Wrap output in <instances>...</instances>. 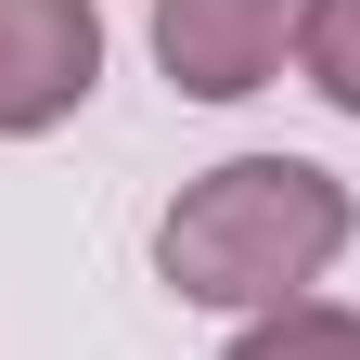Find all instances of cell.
<instances>
[{"mask_svg": "<svg viewBox=\"0 0 360 360\" xmlns=\"http://www.w3.org/2000/svg\"><path fill=\"white\" fill-rule=\"evenodd\" d=\"M360 232V206H347V180L335 167H309V155H232V167H206V180H180V206L155 219V270H167V296L180 309H283L309 296L322 270L347 257Z\"/></svg>", "mask_w": 360, "mask_h": 360, "instance_id": "cell-1", "label": "cell"}, {"mask_svg": "<svg viewBox=\"0 0 360 360\" xmlns=\"http://www.w3.org/2000/svg\"><path fill=\"white\" fill-rule=\"evenodd\" d=\"M232 360H360V309H335V296H283V309H257V322L232 335Z\"/></svg>", "mask_w": 360, "mask_h": 360, "instance_id": "cell-4", "label": "cell"}, {"mask_svg": "<svg viewBox=\"0 0 360 360\" xmlns=\"http://www.w3.org/2000/svg\"><path fill=\"white\" fill-rule=\"evenodd\" d=\"M296 0H155V65L180 103H245L283 77Z\"/></svg>", "mask_w": 360, "mask_h": 360, "instance_id": "cell-3", "label": "cell"}, {"mask_svg": "<svg viewBox=\"0 0 360 360\" xmlns=\"http://www.w3.org/2000/svg\"><path fill=\"white\" fill-rule=\"evenodd\" d=\"M296 77L335 116H360V0H296Z\"/></svg>", "mask_w": 360, "mask_h": 360, "instance_id": "cell-5", "label": "cell"}, {"mask_svg": "<svg viewBox=\"0 0 360 360\" xmlns=\"http://www.w3.org/2000/svg\"><path fill=\"white\" fill-rule=\"evenodd\" d=\"M103 90V0H0V142H39Z\"/></svg>", "mask_w": 360, "mask_h": 360, "instance_id": "cell-2", "label": "cell"}]
</instances>
